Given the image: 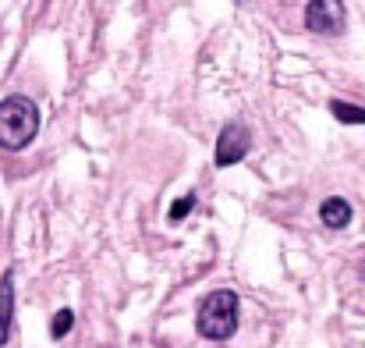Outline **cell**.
I'll return each instance as SVG.
<instances>
[{
  "instance_id": "obj_1",
  "label": "cell",
  "mask_w": 365,
  "mask_h": 348,
  "mask_svg": "<svg viewBox=\"0 0 365 348\" xmlns=\"http://www.w3.org/2000/svg\"><path fill=\"white\" fill-rule=\"evenodd\" d=\"M39 131V111L29 96H7L0 104V146L4 149H25Z\"/></svg>"
},
{
  "instance_id": "obj_2",
  "label": "cell",
  "mask_w": 365,
  "mask_h": 348,
  "mask_svg": "<svg viewBox=\"0 0 365 348\" xmlns=\"http://www.w3.org/2000/svg\"><path fill=\"white\" fill-rule=\"evenodd\" d=\"M238 327V295L231 288H217L199 306V334L206 342H227Z\"/></svg>"
},
{
  "instance_id": "obj_3",
  "label": "cell",
  "mask_w": 365,
  "mask_h": 348,
  "mask_svg": "<svg viewBox=\"0 0 365 348\" xmlns=\"http://www.w3.org/2000/svg\"><path fill=\"white\" fill-rule=\"evenodd\" d=\"M305 29L316 36H341L344 32V0H309Z\"/></svg>"
},
{
  "instance_id": "obj_4",
  "label": "cell",
  "mask_w": 365,
  "mask_h": 348,
  "mask_svg": "<svg viewBox=\"0 0 365 348\" xmlns=\"http://www.w3.org/2000/svg\"><path fill=\"white\" fill-rule=\"evenodd\" d=\"M248 146H252V131L245 128V124H227L224 131H220V139H217V167H231V164H238L245 153H248Z\"/></svg>"
},
{
  "instance_id": "obj_5",
  "label": "cell",
  "mask_w": 365,
  "mask_h": 348,
  "mask_svg": "<svg viewBox=\"0 0 365 348\" xmlns=\"http://www.w3.org/2000/svg\"><path fill=\"white\" fill-rule=\"evenodd\" d=\"M351 217H355V210H351V203H348V199H341V196H330V199L319 207V221H323L330 232L348 228V224H351Z\"/></svg>"
},
{
  "instance_id": "obj_6",
  "label": "cell",
  "mask_w": 365,
  "mask_h": 348,
  "mask_svg": "<svg viewBox=\"0 0 365 348\" xmlns=\"http://www.w3.org/2000/svg\"><path fill=\"white\" fill-rule=\"evenodd\" d=\"M11 324H14V274L7 270L0 277V345H7Z\"/></svg>"
},
{
  "instance_id": "obj_7",
  "label": "cell",
  "mask_w": 365,
  "mask_h": 348,
  "mask_svg": "<svg viewBox=\"0 0 365 348\" xmlns=\"http://www.w3.org/2000/svg\"><path fill=\"white\" fill-rule=\"evenodd\" d=\"M330 114L344 124H365V107H355V104H344V100H334L330 104Z\"/></svg>"
},
{
  "instance_id": "obj_8",
  "label": "cell",
  "mask_w": 365,
  "mask_h": 348,
  "mask_svg": "<svg viewBox=\"0 0 365 348\" xmlns=\"http://www.w3.org/2000/svg\"><path fill=\"white\" fill-rule=\"evenodd\" d=\"M71 327H75V313H71V309H61V313L53 317V324H50V338H64Z\"/></svg>"
},
{
  "instance_id": "obj_9",
  "label": "cell",
  "mask_w": 365,
  "mask_h": 348,
  "mask_svg": "<svg viewBox=\"0 0 365 348\" xmlns=\"http://www.w3.org/2000/svg\"><path fill=\"white\" fill-rule=\"evenodd\" d=\"M192 207H195V196L188 192V196H181V199H174V203H170V214H167V217L178 224V221H185V217L192 214Z\"/></svg>"
}]
</instances>
